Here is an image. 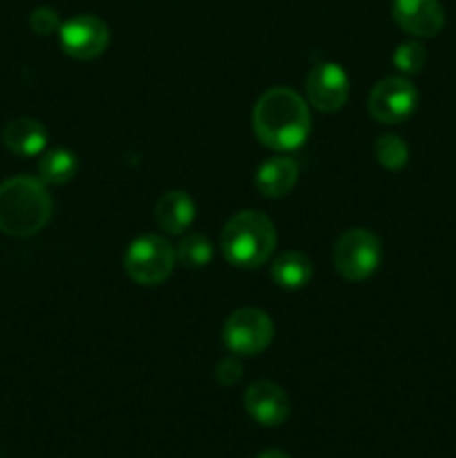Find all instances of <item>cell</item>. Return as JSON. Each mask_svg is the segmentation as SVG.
<instances>
[{"label":"cell","mask_w":456,"mask_h":458,"mask_svg":"<svg viewBox=\"0 0 456 458\" xmlns=\"http://www.w3.org/2000/svg\"><path fill=\"white\" fill-rule=\"evenodd\" d=\"M253 130L259 143L271 150H298L311 134V112L295 89L271 88L255 103Z\"/></svg>","instance_id":"cell-1"},{"label":"cell","mask_w":456,"mask_h":458,"mask_svg":"<svg viewBox=\"0 0 456 458\" xmlns=\"http://www.w3.org/2000/svg\"><path fill=\"white\" fill-rule=\"evenodd\" d=\"M52 217V197L34 177H12L0 183V231L12 237H31Z\"/></svg>","instance_id":"cell-2"},{"label":"cell","mask_w":456,"mask_h":458,"mask_svg":"<svg viewBox=\"0 0 456 458\" xmlns=\"http://www.w3.org/2000/svg\"><path fill=\"white\" fill-rule=\"evenodd\" d=\"M275 246V226L259 210H240L224 226V258L237 268H259L271 259Z\"/></svg>","instance_id":"cell-3"},{"label":"cell","mask_w":456,"mask_h":458,"mask_svg":"<svg viewBox=\"0 0 456 458\" xmlns=\"http://www.w3.org/2000/svg\"><path fill=\"white\" fill-rule=\"evenodd\" d=\"M177 250L165 237L141 235L130 242L123 267L130 280L143 286H155L168 280L174 271Z\"/></svg>","instance_id":"cell-4"},{"label":"cell","mask_w":456,"mask_h":458,"mask_svg":"<svg viewBox=\"0 0 456 458\" xmlns=\"http://www.w3.org/2000/svg\"><path fill=\"white\" fill-rule=\"evenodd\" d=\"M383 262V244L367 228H349L334 246V267L347 282H365Z\"/></svg>","instance_id":"cell-5"},{"label":"cell","mask_w":456,"mask_h":458,"mask_svg":"<svg viewBox=\"0 0 456 458\" xmlns=\"http://www.w3.org/2000/svg\"><path fill=\"white\" fill-rule=\"evenodd\" d=\"M222 335L224 344H226L231 353H237V356H258L273 343L275 327H273L268 313L246 307L237 309V311L228 316V320L224 322Z\"/></svg>","instance_id":"cell-6"},{"label":"cell","mask_w":456,"mask_h":458,"mask_svg":"<svg viewBox=\"0 0 456 458\" xmlns=\"http://www.w3.org/2000/svg\"><path fill=\"white\" fill-rule=\"evenodd\" d=\"M416 106L418 92L405 76H387L369 94V114L378 123H401L414 114Z\"/></svg>","instance_id":"cell-7"},{"label":"cell","mask_w":456,"mask_h":458,"mask_svg":"<svg viewBox=\"0 0 456 458\" xmlns=\"http://www.w3.org/2000/svg\"><path fill=\"white\" fill-rule=\"evenodd\" d=\"M58 38H61V47L67 56L76 58V61H92V58L101 56L110 45V30L101 18L83 13V16H74L63 22L58 30Z\"/></svg>","instance_id":"cell-8"},{"label":"cell","mask_w":456,"mask_h":458,"mask_svg":"<svg viewBox=\"0 0 456 458\" xmlns=\"http://www.w3.org/2000/svg\"><path fill=\"white\" fill-rule=\"evenodd\" d=\"M351 85L349 76L338 63H320L307 76V98L316 110L331 114L342 110Z\"/></svg>","instance_id":"cell-9"},{"label":"cell","mask_w":456,"mask_h":458,"mask_svg":"<svg viewBox=\"0 0 456 458\" xmlns=\"http://www.w3.org/2000/svg\"><path fill=\"white\" fill-rule=\"evenodd\" d=\"M396 25L416 38H434L445 27V9L438 0H393Z\"/></svg>","instance_id":"cell-10"},{"label":"cell","mask_w":456,"mask_h":458,"mask_svg":"<svg viewBox=\"0 0 456 458\" xmlns=\"http://www.w3.org/2000/svg\"><path fill=\"white\" fill-rule=\"evenodd\" d=\"M244 410L255 423L277 428L291 414V401L280 385L271 380H258L244 394Z\"/></svg>","instance_id":"cell-11"},{"label":"cell","mask_w":456,"mask_h":458,"mask_svg":"<svg viewBox=\"0 0 456 458\" xmlns=\"http://www.w3.org/2000/svg\"><path fill=\"white\" fill-rule=\"evenodd\" d=\"M298 161L291 159V157H271V159L264 161L258 168V174H255V186L262 192L264 197H271V199H277V197L289 195L291 191L298 183Z\"/></svg>","instance_id":"cell-12"},{"label":"cell","mask_w":456,"mask_h":458,"mask_svg":"<svg viewBox=\"0 0 456 458\" xmlns=\"http://www.w3.org/2000/svg\"><path fill=\"white\" fill-rule=\"evenodd\" d=\"M155 219L168 235H182L195 222V201L183 191H168L156 199Z\"/></svg>","instance_id":"cell-13"},{"label":"cell","mask_w":456,"mask_h":458,"mask_svg":"<svg viewBox=\"0 0 456 458\" xmlns=\"http://www.w3.org/2000/svg\"><path fill=\"white\" fill-rule=\"evenodd\" d=\"M3 143L9 152L18 157L40 155L47 146V130L36 119H13L4 125Z\"/></svg>","instance_id":"cell-14"},{"label":"cell","mask_w":456,"mask_h":458,"mask_svg":"<svg viewBox=\"0 0 456 458\" xmlns=\"http://www.w3.org/2000/svg\"><path fill=\"white\" fill-rule=\"evenodd\" d=\"M271 277L282 289H302L313 277V262L300 250H289L282 253L275 262L271 264Z\"/></svg>","instance_id":"cell-15"},{"label":"cell","mask_w":456,"mask_h":458,"mask_svg":"<svg viewBox=\"0 0 456 458\" xmlns=\"http://www.w3.org/2000/svg\"><path fill=\"white\" fill-rule=\"evenodd\" d=\"M76 173H79V159L67 148L47 150L38 164L40 182L49 183V186H63V183L72 182Z\"/></svg>","instance_id":"cell-16"},{"label":"cell","mask_w":456,"mask_h":458,"mask_svg":"<svg viewBox=\"0 0 456 458\" xmlns=\"http://www.w3.org/2000/svg\"><path fill=\"white\" fill-rule=\"evenodd\" d=\"M374 152L378 164L384 170H392V173L402 170L410 161V148L398 134H383V137L376 139Z\"/></svg>","instance_id":"cell-17"},{"label":"cell","mask_w":456,"mask_h":458,"mask_svg":"<svg viewBox=\"0 0 456 458\" xmlns=\"http://www.w3.org/2000/svg\"><path fill=\"white\" fill-rule=\"evenodd\" d=\"M177 259L188 268H201L213 259V244L208 237L192 233L186 235L177 246Z\"/></svg>","instance_id":"cell-18"},{"label":"cell","mask_w":456,"mask_h":458,"mask_svg":"<svg viewBox=\"0 0 456 458\" xmlns=\"http://www.w3.org/2000/svg\"><path fill=\"white\" fill-rule=\"evenodd\" d=\"M425 63H427V52H425V47L418 40H405L393 52V65H396L398 72L407 76L418 74L425 67Z\"/></svg>","instance_id":"cell-19"},{"label":"cell","mask_w":456,"mask_h":458,"mask_svg":"<svg viewBox=\"0 0 456 458\" xmlns=\"http://www.w3.org/2000/svg\"><path fill=\"white\" fill-rule=\"evenodd\" d=\"M30 25L38 36H49V34H54V31L61 30L63 22H61V18H58L56 9L38 7L31 12Z\"/></svg>","instance_id":"cell-20"},{"label":"cell","mask_w":456,"mask_h":458,"mask_svg":"<svg viewBox=\"0 0 456 458\" xmlns=\"http://www.w3.org/2000/svg\"><path fill=\"white\" fill-rule=\"evenodd\" d=\"M241 362L237 360V358L232 356H226L222 362L217 365V369H215V376H217L219 385H224V387H232V385L240 383L241 378Z\"/></svg>","instance_id":"cell-21"},{"label":"cell","mask_w":456,"mask_h":458,"mask_svg":"<svg viewBox=\"0 0 456 458\" xmlns=\"http://www.w3.org/2000/svg\"><path fill=\"white\" fill-rule=\"evenodd\" d=\"M258 458H289V454L282 450H266L262 454H258Z\"/></svg>","instance_id":"cell-22"}]
</instances>
